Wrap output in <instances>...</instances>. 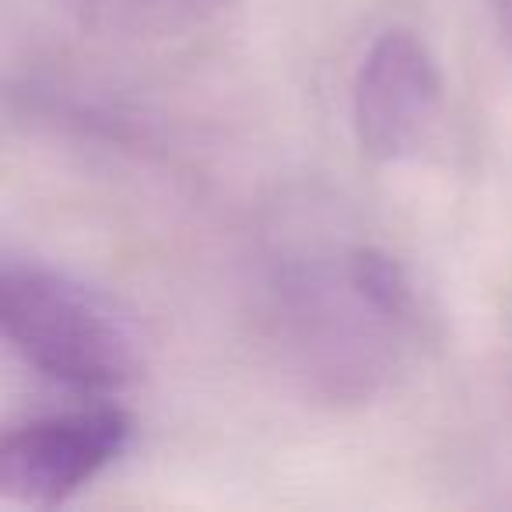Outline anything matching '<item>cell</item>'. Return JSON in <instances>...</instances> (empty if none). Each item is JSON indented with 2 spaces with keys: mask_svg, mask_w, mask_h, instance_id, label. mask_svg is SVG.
Masks as SVG:
<instances>
[{
  "mask_svg": "<svg viewBox=\"0 0 512 512\" xmlns=\"http://www.w3.org/2000/svg\"><path fill=\"white\" fill-rule=\"evenodd\" d=\"M267 327L292 372L334 404H362L383 390L407 348L425 334L411 274L376 246L306 256L267 285Z\"/></svg>",
  "mask_w": 512,
  "mask_h": 512,
  "instance_id": "6da1fadb",
  "label": "cell"
},
{
  "mask_svg": "<svg viewBox=\"0 0 512 512\" xmlns=\"http://www.w3.org/2000/svg\"><path fill=\"white\" fill-rule=\"evenodd\" d=\"M0 330L25 365L71 393L109 397L141 372V341L127 316L39 260H8L0 271Z\"/></svg>",
  "mask_w": 512,
  "mask_h": 512,
  "instance_id": "7a4b0ae2",
  "label": "cell"
},
{
  "mask_svg": "<svg viewBox=\"0 0 512 512\" xmlns=\"http://www.w3.org/2000/svg\"><path fill=\"white\" fill-rule=\"evenodd\" d=\"M130 435L134 421L113 404L11 428L0 442V495L29 509H57L127 453Z\"/></svg>",
  "mask_w": 512,
  "mask_h": 512,
  "instance_id": "3957f363",
  "label": "cell"
},
{
  "mask_svg": "<svg viewBox=\"0 0 512 512\" xmlns=\"http://www.w3.org/2000/svg\"><path fill=\"white\" fill-rule=\"evenodd\" d=\"M446 81L432 46L414 29L393 25L369 46L351 95L358 148L379 165L414 158L442 116Z\"/></svg>",
  "mask_w": 512,
  "mask_h": 512,
  "instance_id": "277c9868",
  "label": "cell"
},
{
  "mask_svg": "<svg viewBox=\"0 0 512 512\" xmlns=\"http://www.w3.org/2000/svg\"><path fill=\"white\" fill-rule=\"evenodd\" d=\"M134 4L158 22H193V18H207L228 8L235 0H134Z\"/></svg>",
  "mask_w": 512,
  "mask_h": 512,
  "instance_id": "5b68a950",
  "label": "cell"
},
{
  "mask_svg": "<svg viewBox=\"0 0 512 512\" xmlns=\"http://www.w3.org/2000/svg\"><path fill=\"white\" fill-rule=\"evenodd\" d=\"M491 11H495V18H498V29H502L512 43V0H491Z\"/></svg>",
  "mask_w": 512,
  "mask_h": 512,
  "instance_id": "8992f818",
  "label": "cell"
}]
</instances>
